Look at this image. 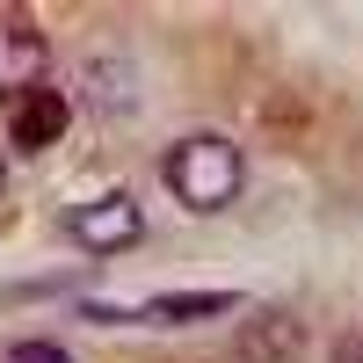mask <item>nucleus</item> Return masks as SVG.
<instances>
[{"label":"nucleus","mask_w":363,"mask_h":363,"mask_svg":"<svg viewBox=\"0 0 363 363\" xmlns=\"http://www.w3.org/2000/svg\"><path fill=\"white\" fill-rule=\"evenodd\" d=\"M167 189L189 203V211H225L240 196V182H247V160H240V145L218 138V131H189V138H174L167 145Z\"/></svg>","instance_id":"obj_1"},{"label":"nucleus","mask_w":363,"mask_h":363,"mask_svg":"<svg viewBox=\"0 0 363 363\" xmlns=\"http://www.w3.org/2000/svg\"><path fill=\"white\" fill-rule=\"evenodd\" d=\"M58 233H66L73 247H87V255H124V247H138V240H145V211H138V196L109 189V196L73 203L66 218H58Z\"/></svg>","instance_id":"obj_2"},{"label":"nucleus","mask_w":363,"mask_h":363,"mask_svg":"<svg viewBox=\"0 0 363 363\" xmlns=\"http://www.w3.org/2000/svg\"><path fill=\"white\" fill-rule=\"evenodd\" d=\"M66 102H87V116H131L138 109V66L124 51H80L66 73Z\"/></svg>","instance_id":"obj_3"},{"label":"nucleus","mask_w":363,"mask_h":363,"mask_svg":"<svg viewBox=\"0 0 363 363\" xmlns=\"http://www.w3.org/2000/svg\"><path fill=\"white\" fill-rule=\"evenodd\" d=\"M44 66H51V44L29 15H0V102L44 87Z\"/></svg>","instance_id":"obj_4"},{"label":"nucleus","mask_w":363,"mask_h":363,"mask_svg":"<svg viewBox=\"0 0 363 363\" xmlns=\"http://www.w3.org/2000/svg\"><path fill=\"white\" fill-rule=\"evenodd\" d=\"M233 291H182V298H153V306H80L87 320H109V327H189L225 313Z\"/></svg>","instance_id":"obj_5"},{"label":"nucleus","mask_w":363,"mask_h":363,"mask_svg":"<svg viewBox=\"0 0 363 363\" xmlns=\"http://www.w3.org/2000/svg\"><path fill=\"white\" fill-rule=\"evenodd\" d=\"M73 124V102L58 95V87H29V95L8 102V138H15V153H44V145H58Z\"/></svg>","instance_id":"obj_6"},{"label":"nucleus","mask_w":363,"mask_h":363,"mask_svg":"<svg viewBox=\"0 0 363 363\" xmlns=\"http://www.w3.org/2000/svg\"><path fill=\"white\" fill-rule=\"evenodd\" d=\"M306 349H313V335H306V320L291 306H262L240 327V363H298Z\"/></svg>","instance_id":"obj_7"},{"label":"nucleus","mask_w":363,"mask_h":363,"mask_svg":"<svg viewBox=\"0 0 363 363\" xmlns=\"http://www.w3.org/2000/svg\"><path fill=\"white\" fill-rule=\"evenodd\" d=\"M51 291H73V277H37V284H0V306H22V298H51Z\"/></svg>","instance_id":"obj_8"},{"label":"nucleus","mask_w":363,"mask_h":363,"mask_svg":"<svg viewBox=\"0 0 363 363\" xmlns=\"http://www.w3.org/2000/svg\"><path fill=\"white\" fill-rule=\"evenodd\" d=\"M8 363H73V356L58 349V342H15V349H8Z\"/></svg>","instance_id":"obj_9"}]
</instances>
